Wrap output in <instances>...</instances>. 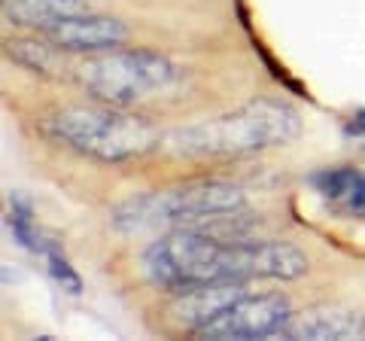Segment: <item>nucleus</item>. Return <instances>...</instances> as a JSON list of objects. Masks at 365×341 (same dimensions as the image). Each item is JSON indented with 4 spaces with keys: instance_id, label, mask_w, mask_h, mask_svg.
Wrapping results in <instances>:
<instances>
[{
    "instance_id": "obj_1",
    "label": "nucleus",
    "mask_w": 365,
    "mask_h": 341,
    "mask_svg": "<svg viewBox=\"0 0 365 341\" xmlns=\"http://www.w3.org/2000/svg\"><path fill=\"white\" fill-rule=\"evenodd\" d=\"M143 271L153 287L177 295L210 280H295L307 275V256L283 241L222 238L198 225H180L146 247Z\"/></svg>"
},
{
    "instance_id": "obj_2",
    "label": "nucleus",
    "mask_w": 365,
    "mask_h": 341,
    "mask_svg": "<svg viewBox=\"0 0 365 341\" xmlns=\"http://www.w3.org/2000/svg\"><path fill=\"white\" fill-rule=\"evenodd\" d=\"M299 113L283 101H250L222 116L174 131L165 146L186 158H228L250 156L268 146H283L299 134Z\"/></svg>"
},
{
    "instance_id": "obj_3",
    "label": "nucleus",
    "mask_w": 365,
    "mask_h": 341,
    "mask_svg": "<svg viewBox=\"0 0 365 341\" xmlns=\"http://www.w3.org/2000/svg\"><path fill=\"white\" fill-rule=\"evenodd\" d=\"M244 210V192L222 180H192L174 189L146 192L125 201L113 213L119 232L180 229V225H210Z\"/></svg>"
},
{
    "instance_id": "obj_4",
    "label": "nucleus",
    "mask_w": 365,
    "mask_h": 341,
    "mask_svg": "<svg viewBox=\"0 0 365 341\" xmlns=\"http://www.w3.org/2000/svg\"><path fill=\"white\" fill-rule=\"evenodd\" d=\"M52 131L76 153L98 162H131L162 143V134L150 119L110 104L67 107L55 113Z\"/></svg>"
},
{
    "instance_id": "obj_5",
    "label": "nucleus",
    "mask_w": 365,
    "mask_h": 341,
    "mask_svg": "<svg viewBox=\"0 0 365 341\" xmlns=\"http://www.w3.org/2000/svg\"><path fill=\"white\" fill-rule=\"evenodd\" d=\"M177 79V67L153 49H110L79 61L76 83L98 104L131 107Z\"/></svg>"
},
{
    "instance_id": "obj_6",
    "label": "nucleus",
    "mask_w": 365,
    "mask_h": 341,
    "mask_svg": "<svg viewBox=\"0 0 365 341\" xmlns=\"http://www.w3.org/2000/svg\"><path fill=\"white\" fill-rule=\"evenodd\" d=\"M292 317L289 302L283 295H241L228 308L210 320L198 335L216 341H247V338H271L277 335Z\"/></svg>"
},
{
    "instance_id": "obj_7",
    "label": "nucleus",
    "mask_w": 365,
    "mask_h": 341,
    "mask_svg": "<svg viewBox=\"0 0 365 341\" xmlns=\"http://www.w3.org/2000/svg\"><path fill=\"white\" fill-rule=\"evenodd\" d=\"M40 37L46 43H52L61 52H110L119 49L128 28L119 19L110 16H83V13H64V16H52L37 25Z\"/></svg>"
},
{
    "instance_id": "obj_8",
    "label": "nucleus",
    "mask_w": 365,
    "mask_h": 341,
    "mask_svg": "<svg viewBox=\"0 0 365 341\" xmlns=\"http://www.w3.org/2000/svg\"><path fill=\"white\" fill-rule=\"evenodd\" d=\"M241 295H247V280H210V283H198L186 292H177L170 302V320L182 329L201 332L210 320H216L228 305L237 302Z\"/></svg>"
},
{
    "instance_id": "obj_9",
    "label": "nucleus",
    "mask_w": 365,
    "mask_h": 341,
    "mask_svg": "<svg viewBox=\"0 0 365 341\" xmlns=\"http://www.w3.org/2000/svg\"><path fill=\"white\" fill-rule=\"evenodd\" d=\"M277 335L283 338H365V320L356 311L344 308H311L292 314Z\"/></svg>"
},
{
    "instance_id": "obj_10",
    "label": "nucleus",
    "mask_w": 365,
    "mask_h": 341,
    "mask_svg": "<svg viewBox=\"0 0 365 341\" xmlns=\"http://www.w3.org/2000/svg\"><path fill=\"white\" fill-rule=\"evenodd\" d=\"M314 186L332 208L347 217H365V174L356 168H326L314 174Z\"/></svg>"
},
{
    "instance_id": "obj_11",
    "label": "nucleus",
    "mask_w": 365,
    "mask_h": 341,
    "mask_svg": "<svg viewBox=\"0 0 365 341\" xmlns=\"http://www.w3.org/2000/svg\"><path fill=\"white\" fill-rule=\"evenodd\" d=\"M86 0H6V13L21 25L37 28L40 21L64 13H83Z\"/></svg>"
},
{
    "instance_id": "obj_12",
    "label": "nucleus",
    "mask_w": 365,
    "mask_h": 341,
    "mask_svg": "<svg viewBox=\"0 0 365 341\" xmlns=\"http://www.w3.org/2000/svg\"><path fill=\"white\" fill-rule=\"evenodd\" d=\"M6 223H9V232H13V238H16L21 247H28V250H34V253H40L46 238L40 235L37 225H34V210H31V204L21 198V195L9 198V217H6Z\"/></svg>"
},
{
    "instance_id": "obj_13",
    "label": "nucleus",
    "mask_w": 365,
    "mask_h": 341,
    "mask_svg": "<svg viewBox=\"0 0 365 341\" xmlns=\"http://www.w3.org/2000/svg\"><path fill=\"white\" fill-rule=\"evenodd\" d=\"M40 256L46 259V268H49V275L55 278V283H58L61 290H67V292H79V290H83V280H79V275L73 271L71 259L64 256V250L55 244V241H49V238H46Z\"/></svg>"
},
{
    "instance_id": "obj_14",
    "label": "nucleus",
    "mask_w": 365,
    "mask_h": 341,
    "mask_svg": "<svg viewBox=\"0 0 365 341\" xmlns=\"http://www.w3.org/2000/svg\"><path fill=\"white\" fill-rule=\"evenodd\" d=\"M350 134H365V110L356 113V119L350 122Z\"/></svg>"
}]
</instances>
